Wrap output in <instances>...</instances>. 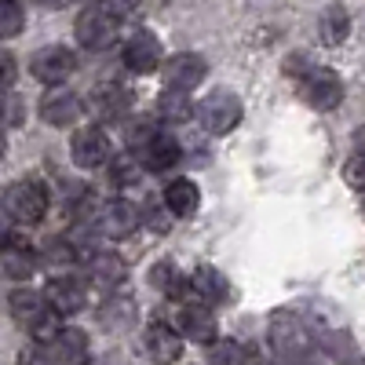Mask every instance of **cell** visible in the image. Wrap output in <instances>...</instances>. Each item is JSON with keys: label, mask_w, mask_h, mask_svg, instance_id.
<instances>
[{"label": "cell", "mask_w": 365, "mask_h": 365, "mask_svg": "<svg viewBox=\"0 0 365 365\" xmlns=\"http://www.w3.org/2000/svg\"><path fill=\"white\" fill-rule=\"evenodd\" d=\"M37 4H44V8H51V11H55V8H66L70 0H37Z\"/></svg>", "instance_id": "obj_40"}, {"label": "cell", "mask_w": 365, "mask_h": 365, "mask_svg": "<svg viewBox=\"0 0 365 365\" xmlns=\"http://www.w3.org/2000/svg\"><path fill=\"white\" fill-rule=\"evenodd\" d=\"M4 154H8V139H4V132H0V161H4Z\"/></svg>", "instance_id": "obj_41"}, {"label": "cell", "mask_w": 365, "mask_h": 365, "mask_svg": "<svg viewBox=\"0 0 365 365\" xmlns=\"http://www.w3.org/2000/svg\"><path fill=\"white\" fill-rule=\"evenodd\" d=\"M26 29V11L19 0H0V41H15Z\"/></svg>", "instance_id": "obj_31"}, {"label": "cell", "mask_w": 365, "mask_h": 365, "mask_svg": "<svg viewBox=\"0 0 365 365\" xmlns=\"http://www.w3.org/2000/svg\"><path fill=\"white\" fill-rule=\"evenodd\" d=\"M81 259V249L70 241V234L66 237H51L48 245L41 249V263L44 267H55V270H66V267H73Z\"/></svg>", "instance_id": "obj_28"}, {"label": "cell", "mask_w": 365, "mask_h": 365, "mask_svg": "<svg viewBox=\"0 0 365 365\" xmlns=\"http://www.w3.org/2000/svg\"><path fill=\"white\" fill-rule=\"evenodd\" d=\"M208 77V63L197 55V51H179L172 58L161 63V81L165 88H179V91H194L201 88Z\"/></svg>", "instance_id": "obj_11"}, {"label": "cell", "mask_w": 365, "mask_h": 365, "mask_svg": "<svg viewBox=\"0 0 365 365\" xmlns=\"http://www.w3.org/2000/svg\"><path fill=\"white\" fill-rule=\"evenodd\" d=\"M19 77V58L11 51H0V91H8Z\"/></svg>", "instance_id": "obj_36"}, {"label": "cell", "mask_w": 365, "mask_h": 365, "mask_svg": "<svg viewBox=\"0 0 365 365\" xmlns=\"http://www.w3.org/2000/svg\"><path fill=\"white\" fill-rule=\"evenodd\" d=\"M139 212H143V227H146V230H154V234H168L172 223H175V212L165 205V197H161V201L150 197L146 205H139Z\"/></svg>", "instance_id": "obj_30"}, {"label": "cell", "mask_w": 365, "mask_h": 365, "mask_svg": "<svg viewBox=\"0 0 365 365\" xmlns=\"http://www.w3.org/2000/svg\"><path fill=\"white\" fill-rule=\"evenodd\" d=\"M106 172H110V182H113L117 190H128V187H135V182H139V175H143L146 168H143V161H139V158L132 154V150H128V154H117V158H110Z\"/></svg>", "instance_id": "obj_27"}, {"label": "cell", "mask_w": 365, "mask_h": 365, "mask_svg": "<svg viewBox=\"0 0 365 365\" xmlns=\"http://www.w3.org/2000/svg\"><path fill=\"white\" fill-rule=\"evenodd\" d=\"M113 158V143L106 135V128L99 125H81L73 128L70 135V161L84 172H96V168H106Z\"/></svg>", "instance_id": "obj_5"}, {"label": "cell", "mask_w": 365, "mask_h": 365, "mask_svg": "<svg viewBox=\"0 0 365 365\" xmlns=\"http://www.w3.org/2000/svg\"><path fill=\"white\" fill-rule=\"evenodd\" d=\"M146 282L154 285L161 296L175 299V303H182V299H187L182 292H194V289H190V278H182V270H179L172 259H154V263H150Z\"/></svg>", "instance_id": "obj_21"}, {"label": "cell", "mask_w": 365, "mask_h": 365, "mask_svg": "<svg viewBox=\"0 0 365 365\" xmlns=\"http://www.w3.org/2000/svg\"><path fill=\"white\" fill-rule=\"evenodd\" d=\"M175 329L182 332V340H194V344H205V347L220 336L216 332V314H212L208 303H179Z\"/></svg>", "instance_id": "obj_15"}, {"label": "cell", "mask_w": 365, "mask_h": 365, "mask_svg": "<svg viewBox=\"0 0 365 365\" xmlns=\"http://www.w3.org/2000/svg\"><path fill=\"white\" fill-rule=\"evenodd\" d=\"M267 340L282 358H307L314 351V332L296 311H274L267 322Z\"/></svg>", "instance_id": "obj_1"}, {"label": "cell", "mask_w": 365, "mask_h": 365, "mask_svg": "<svg viewBox=\"0 0 365 365\" xmlns=\"http://www.w3.org/2000/svg\"><path fill=\"white\" fill-rule=\"evenodd\" d=\"M158 132H161V128H158V120H154V117H132L128 125H125V146L135 154V150H143Z\"/></svg>", "instance_id": "obj_32"}, {"label": "cell", "mask_w": 365, "mask_h": 365, "mask_svg": "<svg viewBox=\"0 0 365 365\" xmlns=\"http://www.w3.org/2000/svg\"><path fill=\"white\" fill-rule=\"evenodd\" d=\"M135 303L128 299V296H106L103 303H99V325L106 329V332H120V329H128V325H135Z\"/></svg>", "instance_id": "obj_25"}, {"label": "cell", "mask_w": 365, "mask_h": 365, "mask_svg": "<svg viewBox=\"0 0 365 365\" xmlns=\"http://www.w3.org/2000/svg\"><path fill=\"white\" fill-rule=\"evenodd\" d=\"M299 99L307 103L318 113H329L344 103V81L336 70H325V66H311L307 73L299 77Z\"/></svg>", "instance_id": "obj_6"}, {"label": "cell", "mask_w": 365, "mask_h": 365, "mask_svg": "<svg viewBox=\"0 0 365 365\" xmlns=\"http://www.w3.org/2000/svg\"><path fill=\"white\" fill-rule=\"evenodd\" d=\"M143 351L154 365H175L182 358V332L175 322H150L143 329Z\"/></svg>", "instance_id": "obj_10"}, {"label": "cell", "mask_w": 365, "mask_h": 365, "mask_svg": "<svg viewBox=\"0 0 365 365\" xmlns=\"http://www.w3.org/2000/svg\"><path fill=\"white\" fill-rule=\"evenodd\" d=\"M135 158L143 161L146 172H165V168H172V165L182 158V143L172 139L168 132H158L143 150H135Z\"/></svg>", "instance_id": "obj_20"}, {"label": "cell", "mask_w": 365, "mask_h": 365, "mask_svg": "<svg viewBox=\"0 0 365 365\" xmlns=\"http://www.w3.org/2000/svg\"><path fill=\"white\" fill-rule=\"evenodd\" d=\"M120 63H125V70L146 77V73L161 70L165 48H161V41L150 34V29H135V34H128L125 44H120Z\"/></svg>", "instance_id": "obj_8"}, {"label": "cell", "mask_w": 365, "mask_h": 365, "mask_svg": "<svg viewBox=\"0 0 365 365\" xmlns=\"http://www.w3.org/2000/svg\"><path fill=\"white\" fill-rule=\"evenodd\" d=\"M44 296L63 318L81 314L88 307V285L81 278H73V274H55V278L44 285Z\"/></svg>", "instance_id": "obj_14"}, {"label": "cell", "mask_w": 365, "mask_h": 365, "mask_svg": "<svg viewBox=\"0 0 365 365\" xmlns=\"http://www.w3.org/2000/svg\"><path fill=\"white\" fill-rule=\"evenodd\" d=\"M161 197L175 212V220H190V216H197V208H201V190H197L194 179H172Z\"/></svg>", "instance_id": "obj_23"}, {"label": "cell", "mask_w": 365, "mask_h": 365, "mask_svg": "<svg viewBox=\"0 0 365 365\" xmlns=\"http://www.w3.org/2000/svg\"><path fill=\"white\" fill-rule=\"evenodd\" d=\"M48 347H51L55 365H88L91 361V340H88V332L77 329V325H63Z\"/></svg>", "instance_id": "obj_17"}, {"label": "cell", "mask_w": 365, "mask_h": 365, "mask_svg": "<svg viewBox=\"0 0 365 365\" xmlns=\"http://www.w3.org/2000/svg\"><path fill=\"white\" fill-rule=\"evenodd\" d=\"M245 361H249L245 347L230 336H216L208 344V365H245Z\"/></svg>", "instance_id": "obj_29"}, {"label": "cell", "mask_w": 365, "mask_h": 365, "mask_svg": "<svg viewBox=\"0 0 365 365\" xmlns=\"http://www.w3.org/2000/svg\"><path fill=\"white\" fill-rule=\"evenodd\" d=\"M29 73H34V81H41L48 88L66 84L77 73V51L66 44H44L29 55Z\"/></svg>", "instance_id": "obj_7"}, {"label": "cell", "mask_w": 365, "mask_h": 365, "mask_svg": "<svg viewBox=\"0 0 365 365\" xmlns=\"http://www.w3.org/2000/svg\"><path fill=\"white\" fill-rule=\"evenodd\" d=\"M311 66H314V63H311L307 55H289V58H285V73H289V77H296V81H299L303 73H307Z\"/></svg>", "instance_id": "obj_37"}, {"label": "cell", "mask_w": 365, "mask_h": 365, "mask_svg": "<svg viewBox=\"0 0 365 365\" xmlns=\"http://www.w3.org/2000/svg\"><path fill=\"white\" fill-rule=\"evenodd\" d=\"M55 307L48 303V296L44 292H37V289H26V285H19L11 296H8V314L26 329V332H34L48 314H51Z\"/></svg>", "instance_id": "obj_16"}, {"label": "cell", "mask_w": 365, "mask_h": 365, "mask_svg": "<svg viewBox=\"0 0 365 365\" xmlns=\"http://www.w3.org/2000/svg\"><path fill=\"white\" fill-rule=\"evenodd\" d=\"M26 120V106H22V96L19 91H0V128H19Z\"/></svg>", "instance_id": "obj_33"}, {"label": "cell", "mask_w": 365, "mask_h": 365, "mask_svg": "<svg viewBox=\"0 0 365 365\" xmlns=\"http://www.w3.org/2000/svg\"><path fill=\"white\" fill-rule=\"evenodd\" d=\"M117 15H110L103 4H88L77 22H73V37L84 51H106L117 44Z\"/></svg>", "instance_id": "obj_4"}, {"label": "cell", "mask_w": 365, "mask_h": 365, "mask_svg": "<svg viewBox=\"0 0 365 365\" xmlns=\"http://www.w3.org/2000/svg\"><path fill=\"white\" fill-rule=\"evenodd\" d=\"M190 289L201 303H227L230 299V282L223 278V270L201 263L194 274H190Z\"/></svg>", "instance_id": "obj_22"}, {"label": "cell", "mask_w": 365, "mask_h": 365, "mask_svg": "<svg viewBox=\"0 0 365 365\" xmlns=\"http://www.w3.org/2000/svg\"><path fill=\"white\" fill-rule=\"evenodd\" d=\"M88 110L99 120H125L128 110H132V91L120 88V84H99V88H91V96H88Z\"/></svg>", "instance_id": "obj_18"}, {"label": "cell", "mask_w": 365, "mask_h": 365, "mask_svg": "<svg viewBox=\"0 0 365 365\" xmlns=\"http://www.w3.org/2000/svg\"><path fill=\"white\" fill-rule=\"evenodd\" d=\"M194 110H197V103H190V91H179V88H165L158 99V117L165 125H187Z\"/></svg>", "instance_id": "obj_26"}, {"label": "cell", "mask_w": 365, "mask_h": 365, "mask_svg": "<svg viewBox=\"0 0 365 365\" xmlns=\"http://www.w3.org/2000/svg\"><path fill=\"white\" fill-rule=\"evenodd\" d=\"M15 227H19V223H15V220L8 216V208L0 205V245H4V241H8L11 234H15Z\"/></svg>", "instance_id": "obj_39"}, {"label": "cell", "mask_w": 365, "mask_h": 365, "mask_svg": "<svg viewBox=\"0 0 365 365\" xmlns=\"http://www.w3.org/2000/svg\"><path fill=\"white\" fill-rule=\"evenodd\" d=\"M96 223H99V230H103L106 237L120 241V237H132V234L143 227V212H139V205H132L128 197H113V201L99 205Z\"/></svg>", "instance_id": "obj_12"}, {"label": "cell", "mask_w": 365, "mask_h": 365, "mask_svg": "<svg viewBox=\"0 0 365 365\" xmlns=\"http://www.w3.org/2000/svg\"><path fill=\"white\" fill-rule=\"evenodd\" d=\"M41 267V252L29 245V241H22L19 234H11L4 245H0V270H4V278L11 282H29Z\"/></svg>", "instance_id": "obj_13"}, {"label": "cell", "mask_w": 365, "mask_h": 365, "mask_svg": "<svg viewBox=\"0 0 365 365\" xmlns=\"http://www.w3.org/2000/svg\"><path fill=\"white\" fill-rule=\"evenodd\" d=\"M15 365H55V358H51V347H48V344L34 340L29 347H22V351H19Z\"/></svg>", "instance_id": "obj_35"}, {"label": "cell", "mask_w": 365, "mask_h": 365, "mask_svg": "<svg viewBox=\"0 0 365 365\" xmlns=\"http://www.w3.org/2000/svg\"><path fill=\"white\" fill-rule=\"evenodd\" d=\"M347 34H351V11L344 4H329L318 15V41L325 48H336V44L347 41Z\"/></svg>", "instance_id": "obj_24"}, {"label": "cell", "mask_w": 365, "mask_h": 365, "mask_svg": "<svg viewBox=\"0 0 365 365\" xmlns=\"http://www.w3.org/2000/svg\"><path fill=\"white\" fill-rule=\"evenodd\" d=\"M194 117H197V125H201L205 135H230L241 125V117H245V106H241V99L234 96L230 88H216V91H208V96L197 103Z\"/></svg>", "instance_id": "obj_2"}, {"label": "cell", "mask_w": 365, "mask_h": 365, "mask_svg": "<svg viewBox=\"0 0 365 365\" xmlns=\"http://www.w3.org/2000/svg\"><path fill=\"white\" fill-rule=\"evenodd\" d=\"M88 282L99 289H117L128 282V263L117 252H91L88 256Z\"/></svg>", "instance_id": "obj_19"}, {"label": "cell", "mask_w": 365, "mask_h": 365, "mask_svg": "<svg viewBox=\"0 0 365 365\" xmlns=\"http://www.w3.org/2000/svg\"><path fill=\"white\" fill-rule=\"evenodd\" d=\"M84 110H88V103L77 96V91L63 88V84H55L51 91H44V99L37 106V113H41V120L48 128H73L77 120L84 117Z\"/></svg>", "instance_id": "obj_9"}, {"label": "cell", "mask_w": 365, "mask_h": 365, "mask_svg": "<svg viewBox=\"0 0 365 365\" xmlns=\"http://www.w3.org/2000/svg\"><path fill=\"white\" fill-rule=\"evenodd\" d=\"M99 4H103L110 15L125 19V15H132V11H135V4H139V0H99Z\"/></svg>", "instance_id": "obj_38"}, {"label": "cell", "mask_w": 365, "mask_h": 365, "mask_svg": "<svg viewBox=\"0 0 365 365\" xmlns=\"http://www.w3.org/2000/svg\"><path fill=\"white\" fill-rule=\"evenodd\" d=\"M344 182H347L351 190L365 194V150H358V154H351L344 161Z\"/></svg>", "instance_id": "obj_34"}, {"label": "cell", "mask_w": 365, "mask_h": 365, "mask_svg": "<svg viewBox=\"0 0 365 365\" xmlns=\"http://www.w3.org/2000/svg\"><path fill=\"white\" fill-rule=\"evenodd\" d=\"M0 205L8 208V216L19 227H37L48 216L51 197H48V187H44L41 179H19V182H11V187H8V194H4V201H0Z\"/></svg>", "instance_id": "obj_3"}]
</instances>
